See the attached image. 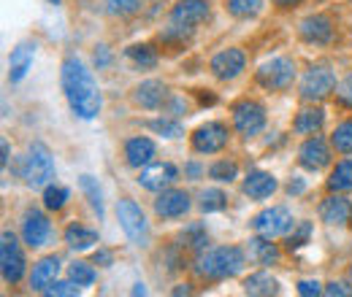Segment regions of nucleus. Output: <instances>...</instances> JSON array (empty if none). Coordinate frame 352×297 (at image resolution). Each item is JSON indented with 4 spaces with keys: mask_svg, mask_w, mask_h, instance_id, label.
<instances>
[{
    "mask_svg": "<svg viewBox=\"0 0 352 297\" xmlns=\"http://www.w3.org/2000/svg\"><path fill=\"white\" fill-rule=\"evenodd\" d=\"M60 82H63V92H65L71 111L82 119H95L100 111V92H98L92 73L85 68V62L79 57H68L63 62Z\"/></svg>",
    "mask_w": 352,
    "mask_h": 297,
    "instance_id": "f257e3e1",
    "label": "nucleus"
},
{
    "mask_svg": "<svg viewBox=\"0 0 352 297\" xmlns=\"http://www.w3.org/2000/svg\"><path fill=\"white\" fill-rule=\"evenodd\" d=\"M244 268V252L239 246H217V249H204L201 254L195 257V276L206 278V281H222L230 278L236 273H241Z\"/></svg>",
    "mask_w": 352,
    "mask_h": 297,
    "instance_id": "f03ea898",
    "label": "nucleus"
},
{
    "mask_svg": "<svg viewBox=\"0 0 352 297\" xmlns=\"http://www.w3.org/2000/svg\"><path fill=\"white\" fill-rule=\"evenodd\" d=\"M22 178L33 189L46 187L54 178V160H52V152L46 149V143H41V141L30 143L28 157L22 160Z\"/></svg>",
    "mask_w": 352,
    "mask_h": 297,
    "instance_id": "7ed1b4c3",
    "label": "nucleus"
},
{
    "mask_svg": "<svg viewBox=\"0 0 352 297\" xmlns=\"http://www.w3.org/2000/svg\"><path fill=\"white\" fill-rule=\"evenodd\" d=\"M25 254H22V246L16 241V235L11 230L3 233L0 238V270H3V281L6 284H19L22 276H25Z\"/></svg>",
    "mask_w": 352,
    "mask_h": 297,
    "instance_id": "20e7f679",
    "label": "nucleus"
},
{
    "mask_svg": "<svg viewBox=\"0 0 352 297\" xmlns=\"http://www.w3.org/2000/svg\"><path fill=\"white\" fill-rule=\"evenodd\" d=\"M296 82V65L290 57H274L258 68V84L276 92V89H287Z\"/></svg>",
    "mask_w": 352,
    "mask_h": 297,
    "instance_id": "39448f33",
    "label": "nucleus"
},
{
    "mask_svg": "<svg viewBox=\"0 0 352 297\" xmlns=\"http://www.w3.org/2000/svg\"><path fill=\"white\" fill-rule=\"evenodd\" d=\"M233 128L244 138L258 135L265 128V108L258 100H239L233 106Z\"/></svg>",
    "mask_w": 352,
    "mask_h": 297,
    "instance_id": "423d86ee",
    "label": "nucleus"
},
{
    "mask_svg": "<svg viewBox=\"0 0 352 297\" xmlns=\"http://www.w3.org/2000/svg\"><path fill=\"white\" fill-rule=\"evenodd\" d=\"M117 219H120V227L125 230V235L131 238L133 243L146 246V241H149V227H146L144 211H141L133 200H120V203H117Z\"/></svg>",
    "mask_w": 352,
    "mask_h": 297,
    "instance_id": "0eeeda50",
    "label": "nucleus"
},
{
    "mask_svg": "<svg viewBox=\"0 0 352 297\" xmlns=\"http://www.w3.org/2000/svg\"><path fill=\"white\" fill-rule=\"evenodd\" d=\"M293 224H296V222H293V213L287 211V209H282V206L265 209V211L258 213L255 222H252L255 233L263 235V238H271V241L279 238V235H287Z\"/></svg>",
    "mask_w": 352,
    "mask_h": 297,
    "instance_id": "6e6552de",
    "label": "nucleus"
},
{
    "mask_svg": "<svg viewBox=\"0 0 352 297\" xmlns=\"http://www.w3.org/2000/svg\"><path fill=\"white\" fill-rule=\"evenodd\" d=\"M336 86V76L328 65H314L307 71V76L301 79V97L314 103V100H325Z\"/></svg>",
    "mask_w": 352,
    "mask_h": 297,
    "instance_id": "1a4fd4ad",
    "label": "nucleus"
},
{
    "mask_svg": "<svg viewBox=\"0 0 352 297\" xmlns=\"http://www.w3.org/2000/svg\"><path fill=\"white\" fill-rule=\"evenodd\" d=\"M228 143V128L222 122H206L192 132V149L201 154H217Z\"/></svg>",
    "mask_w": 352,
    "mask_h": 297,
    "instance_id": "9d476101",
    "label": "nucleus"
},
{
    "mask_svg": "<svg viewBox=\"0 0 352 297\" xmlns=\"http://www.w3.org/2000/svg\"><path fill=\"white\" fill-rule=\"evenodd\" d=\"M49 235H52V224H49L46 213L38 209H28L22 216V241L30 249H38L49 241Z\"/></svg>",
    "mask_w": 352,
    "mask_h": 297,
    "instance_id": "9b49d317",
    "label": "nucleus"
},
{
    "mask_svg": "<svg viewBox=\"0 0 352 297\" xmlns=\"http://www.w3.org/2000/svg\"><path fill=\"white\" fill-rule=\"evenodd\" d=\"M179 178V170L171 163H155V165H144V170L138 173V184L149 192H163L168 189Z\"/></svg>",
    "mask_w": 352,
    "mask_h": 297,
    "instance_id": "f8f14e48",
    "label": "nucleus"
},
{
    "mask_svg": "<svg viewBox=\"0 0 352 297\" xmlns=\"http://www.w3.org/2000/svg\"><path fill=\"white\" fill-rule=\"evenodd\" d=\"M244 65H247V57H244L241 49H222L220 54H214L212 62H209L212 73H214L217 79H222V82L236 79V76L244 71Z\"/></svg>",
    "mask_w": 352,
    "mask_h": 297,
    "instance_id": "ddd939ff",
    "label": "nucleus"
},
{
    "mask_svg": "<svg viewBox=\"0 0 352 297\" xmlns=\"http://www.w3.org/2000/svg\"><path fill=\"white\" fill-rule=\"evenodd\" d=\"M298 163H301V168H307V170L328 168V165H331V149H328L325 138L314 135V138L304 141V146L298 149Z\"/></svg>",
    "mask_w": 352,
    "mask_h": 297,
    "instance_id": "4468645a",
    "label": "nucleus"
},
{
    "mask_svg": "<svg viewBox=\"0 0 352 297\" xmlns=\"http://www.w3.org/2000/svg\"><path fill=\"white\" fill-rule=\"evenodd\" d=\"M298 33H301V38L307 43L325 46V43L333 41V22H331V16H325V14H311V16H307V19L301 22Z\"/></svg>",
    "mask_w": 352,
    "mask_h": 297,
    "instance_id": "2eb2a0df",
    "label": "nucleus"
},
{
    "mask_svg": "<svg viewBox=\"0 0 352 297\" xmlns=\"http://www.w3.org/2000/svg\"><path fill=\"white\" fill-rule=\"evenodd\" d=\"M209 19V3L206 0H179L171 8V22L184 27H198Z\"/></svg>",
    "mask_w": 352,
    "mask_h": 297,
    "instance_id": "dca6fc26",
    "label": "nucleus"
},
{
    "mask_svg": "<svg viewBox=\"0 0 352 297\" xmlns=\"http://www.w3.org/2000/svg\"><path fill=\"white\" fill-rule=\"evenodd\" d=\"M190 211V195L184 189H163L155 200V213L163 219H179Z\"/></svg>",
    "mask_w": 352,
    "mask_h": 297,
    "instance_id": "f3484780",
    "label": "nucleus"
},
{
    "mask_svg": "<svg viewBox=\"0 0 352 297\" xmlns=\"http://www.w3.org/2000/svg\"><path fill=\"white\" fill-rule=\"evenodd\" d=\"M320 219L331 227H347L352 222V203L342 195H331L320 203Z\"/></svg>",
    "mask_w": 352,
    "mask_h": 297,
    "instance_id": "a211bd4d",
    "label": "nucleus"
},
{
    "mask_svg": "<svg viewBox=\"0 0 352 297\" xmlns=\"http://www.w3.org/2000/svg\"><path fill=\"white\" fill-rule=\"evenodd\" d=\"M133 100L141 108H160L168 100V89H166L163 82H157V79H146V82H141V84L133 89Z\"/></svg>",
    "mask_w": 352,
    "mask_h": 297,
    "instance_id": "6ab92c4d",
    "label": "nucleus"
},
{
    "mask_svg": "<svg viewBox=\"0 0 352 297\" xmlns=\"http://www.w3.org/2000/svg\"><path fill=\"white\" fill-rule=\"evenodd\" d=\"M33 51H36V46L33 43H19L14 51H11V57H8V79L14 82V84H19L25 76H28V71H30V65H33Z\"/></svg>",
    "mask_w": 352,
    "mask_h": 297,
    "instance_id": "aec40b11",
    "label": "nucleus"
},
{
    "mask_svg": "<svg viewBox=\"0 0 352 297\" xmlns=\"http://www.w3.org/2000/svg\"><path fill=\"white\" fill-rule=\"evenodd\" d=\"M276 192V178L265 170H252L247 178H244V195L252 198V200H265Z\"/></svg>",
    "mask_w": 352,
    "mask_h": 297,
    "instance_id": "412c9836",
    "label": "nucleus"
},
{
    "mask_svg": "<svg viewBox=\"0 0 352 297\" xmlns=\"http://www.w3.org/2000/svg\"><path fill=\"white\" fill-rule=\"evenodd\" d=\"M152 157H155V143H152L149 138L138 135V138H131V141L125 143V160H128L131 168H144V165H149Z\"/></svg>",
    "mask_w": 352,
    "mask_h": 297,
    "instance_id": "4be33fe9",
    "label": "nucleus"
},
{
    "mask_svg": "<svg viewBox=\"0 0 352 297\" xmlns=\"http://www.w3.org/2000/svg\"><path fill=\"white\" fill-rule=\"evenodd\" d=\"M57 273H60V259H57V257H44L41 262H36V265H33L30 287H33L36 292H44L46 287L57 278Z\"/></svg>",
    "mask_w": 352,
    "mask_h": 297,
    "instance_id": "5701e85b",
    "label": "nucleus"
},
{
    "mask_svg": "<svg viewBox=\"0 0 352 297\" xmlns=\"http://www.w3.org/2000/svg\"><path fill=\"white\" fill-rule=\"evenodd\" d=\"M65 243L71 246V249H76V252H85V249H92L95 243H98V233L95 230H89L85 224H71L68 230H65Z\"/></svg>",
    "mask_w": 352,
    "mask_h": 297,
    "instance_id": "b1692460",
    "label": "nucleus"
},
{
    "mask_svg": "<svg viewBox=\"0 0 352 297\" xmlns=\"http://www.w3.org/2000/svg\"><path fill=\"white\" fill-rule=\"evenodd\" d=\"M322 125H325V111H322V108H304V111L296 117L293 130H296L298 135H314V132H320Z\"/></svg>",
    "mask_w": 352,
    "mask_h": 297,
    "instance_id": "393cba45",
    "label": "nucleus"
},
{
    "mask_svg": "<svg viewBox=\"0 0 352 297\" xmlns=\"http://www.w3.org/2000/svg\"><path fill=\"white\" fill-rule=\"evenodd\" d=\"M244 292L255 297H268V295H279V281L271 278L268 273H252L247 281H244Z\"/></svg>",
    "mask_w": 352,
    "mask_h": 297,
    "instance_id": "a878e982",
    "label": "nucleus"
},
{
    "mask_svg": "<svg viewBox=\"0 0 352 297\" xmlns=\"http://www.w3.org/2000/svg\"><path fill=\"white\" fill-rule=\"evenodd\" d=\"M250 257L255 262H261V265H274L279 259V249H276V243H271V238L261 235V238L250 241Z\"/></svg>",
    "mask_w": 352,
    "mask_h": 297,
    "instance_id": "bb28decb",
    "label": "nucleus"
},
{
    "mask_svg": "<svg viewBox=\"0 0 352 297\" xmlns=\"http://www.w3.org/2000/svg\"><path fill=\"white\" fill-rule=\"evenodd\" d=\"M125 57L135 68H155L157 65V51L149 43H133V46L125 49Z\"/></svg>",
    "mask_w": 352,
    "mask_h": 297,
    "instance_id": "cd10ccee",
    "label": "nucleus"
},
{
    "mask_svg": "<svg viewBox=\"0 0 352 297\" xmlns=\"http://www.w3.org/2000/svg\"><path fill=\"white\" fill-rule=\"evenodd\" d=\"M328 189L331 192H347V189H352V157L342 160L333 168L331 178H328Z\"/></svg>",
    "mask_w": 352,
    "mask_h": 297,
    "instance_id": "c85d7f7f",
    "label": "nucleus"
},
{
    "mask_svg": "<svg viewBox=\"0 0 352 297\" xmlns=\"http://www.w3.org/2000/svg\"><path fill=\"white\" fill-rule=\"evenodd\" d=\"M228 11L236 19H252L263 11V0H228Z\"/></svg>",
    "mask_w": 352,
    "mask_h": 297,
    "instance_id": "c756f323",
    "label": "nucleus"
},
{
    "mask_svg": "<svg viewBox=\"0 0 352 297\" xmlns=\"http://www.w3.org/2000/svg\"><path fill=\"white\" fill-rule=\"evenodd\" d=\"M192 30L195 27H184V25H176V22H171L163 33H160V41L166 43V46H184V43L190 41V36H192Z\"/></svg>",
    "mask_w": 352,
    "mask_h": 297,
    "instance_id": "7c9ffc66",
    "label": "nucleus"
},
{
    "mask_svg": "<svg viewBox=\"0 0 352 297\" xmlns=\"http://www.w3.org/2000/svg\"><path fill=\"white\" fill-rule=\"evenodd\" d=\"M79 187H82V192L87 195L89 206L98 211V219H103V195H100L98 181H95L92 176H82V178H79Z\"/></svg>",
    "mask_w": 352,
    "mask_h": 297,
    "instance_id": "2f4dec72",
    "label": "nucleus"
},
{
    "mask_svg": "<svg viewBox=\"0 0 352 297\" xmlns=\"http://www.w3.org/2000/svg\"><path fill=\"white\" fill-rule=\"evenodd\" d=\"M309 238H311V222H296V224L290 227L285 243H287L290 252H298L304 243H309Z\"/></svg>",
    "mask_w": 352,
    "mask_h": 297,
    "instance_id": "473e14b6",
    "label": "nucleus"
},
{
    "mask_svg": "<svg viewBox=\"0 0 352 297\" xmlns=\"http://www.w3.org/2000/svg\"><path fill=\"white\" fill-rule=\"evenodd\" d=\"M182 241H184V243H187V249H192L195 254H201V252L206 249V243H209L206 230H204L201 224H190V227L182 233Z\"/></svg>",
    "mask_w": 352,
    "mask_h": 297,
    "instance_id": "72a5a7b5",
    "label": "nucleus"
},
{
    "mask_svg": "<svg viewBox=\"0 0 352 297\" xmlns=\"http://www.w3.org/2000/svg\"><path fill=\"white\" fill-rule=\"evenodd\" d=\"M225 206H228V195L222 189H204L201 192V211L204 213L222 211Z\"/></svg>",
    "mask_w": 352,
    "mask_h": 297,
    "instance_id": "f704fd0d",
    "label": "nucleus"
},
{
    "mask_svg": "<svg viewBox=\"0 0 352 297\" xmlns=\"http://www.w3.org/2000/svg\"><path fill=\"white\" fill-rule=\"evenodd\" d=\"M68 189L65 187H60V184H46L44 189V206L49 211H60L63 206H65V200H68Z\"/></svg>",
    "mask_w": 352,
    "mask_h": 297,
    "instance_id": "c9c22d12",
    "label": "nucleus"
},
{
    "mask_svg": "<svg viewBox=\"0 0 352 297\" xmlns=\"http://www.w3.org/2000/svg\"><path fill=\"white\" fill-rule=\"evenodd\" d=\"M331 146H333L336 152H352V119L342 122L339 128L333 130V135H331Z\"/></svg>",
    "mask_w": 352,
    "mask_h": 297,
    "instance_id": "e433bc0d",
    "label": "nucleus"
},
{
    "mask_svg": "<svg viewBox=\"0 0 352 297\" xmlns=\"http://www.w3.org/2000/svg\"><path fill=\"white\" fill-rule=\"evenodd\" d=\"M209 176L214 181H222V184H230L236 176H239V165L233 160H217L212 168H209Z\"/></svg>",
    "mask_w": 352,
    "mask_h": 297,
    "instance_id": "4c0bfd02",
    "label": "nucleus"
},
{
    "mask_svg": "<svg viewBox=\"0 0 352 297\" xmlns=\"http://www.w3.org/2000/svg\"><path fill=\"white\" fill-rule=\"evenodd\" d=\"M68 276H71V278H74L79 287H89V284L95 281V268H92L89 262H82V259H76V262L71 265Z\"/></svg>",
    "mask_w": 352,
    "mask_h": 297,
    "instance_id": "58836bf2",
    "label": "nucleus"
},
{
    "mask_svg": "<svg viewBox=\"0 0 352 297\" xmlns=\"http://www.w3.org/2000/svg\"><path fill=\"white\" fill-rule=\"evenodd\" d=\"M144 0H106V11L114 16H131L141 8Z\"/></svg>",
    "mask_w": 352,
    "mask_h": 297,
    "instance_id": "ea45409f",
    "label": "nucleus"
},
{
    "mask_svg": "<svg viewBox=\"0 0 352 297\" xmlns=\"http://www.w3.org/2000/svg\"><path fill=\"white\" fill-rule=\"evenodd\" d=\"M44 295L49 297H74L79 295V284L71 278V281H52L44 289Z\"/></svg>",
    "mask_w": 352,
    "mask_h": 297,
    "instance_id": "a19ab883",
    "label": "nucleus"
},
{
    "mask_svg": "<svg viewBox=\"0 0 352 297\" xmlns=\"http://www.w3.org/2000/svg\"><path fill=\"white\" fill-rule=\"evenodd\" d=\"M149 130L163 135V138H179L182 135V125L176 119H155V122H149Z\"/></svg>",
    "mask_w": 352,
    "mask_h": 297,
    "instance_id": "79ce46f5",
    "label": "nucleus"
},
{
    "mask_svg": "<svg viewBox=\"0 0 352 297\" xmlns=\"http://www.w3.org/2000/svg\"><path fill=\"white\" fill-rule=\"evenodd\" d=\"M336 100H339L344 108H352V73H347L344 82L336 86Z\"/></svg>",
    "mask_w": 352,
    "mask_h": 297,
    "instance_id": "37998d69",
    "label": "nucleus"
},
{
    "mask_svg": "<svg viewBox=\"0 0 352 297\" xmlns=\"http://www.w3.org/2000/svg\"><path fill=\"white\" fill-rule=\"evenodd\" d=\"M92 60H95V68H106V65H111V51H109V46H98L95 54H92Z\"/></svg>",
    "mask_w": 352,
    "mask_h": 297,
    "instance_id": "c03bdc74",
    "label": "nucleus"
},
{
    "mask_svg": "<svg viewBox=\"0 0 352 297\" xmlns=\"http://www.w3.org/2000/svg\"><path fill=\"white\" fill-rule=\"evenodd\" d=\"M322 295H331V297H350L352 289L347 284H339V281H333V284H328L325 289H322Z\"/></svg>",
    "mask_w": 352,
    "mask_h": 297,
    "instance_id": "a18cd8bd",
    "label": "nucleus"
},
{
    "mask_svg": "<svg viewBox=\"0 0 352 297\" xmlns=\"http://www.w3.org/2000/svg\"><path fill=\"white\" fill-rule=\"evenodd\" d=\"M298 295L317 297V295H322V287H320L317 281H298Z\"/></svg>",
    "mask_w": 352,
    "mask_h": 297,
    "instance_id": "49530a36",
    "label": "nucleus"
},
{
    "mask_svg": "<svg viewBox=\"0 0 352 297\" xmlns=\"http://www.w3.org/2000/svg\"><path fill=\"white\" fill-rule=\"evenodd\" d=\"M168 103V111L174 114V117H182V114H187V103L182 100V97H171V100H166Z\"/></svg>",
    "mask_w": 352,
    "mask_h": 297,
    "instance_id": "de8ad7c7",
    "label": "nucleus"
},
{
    "mask_svg": "<svg viewBox=\"0 0 352 297\" xmlns=\"http://www.w3.org/2000/svg\"><path fill=\"white\" fill-rule=\"evenodd\" d=\"M304 189H307V184H304V178H293V181L287 184V192H290V195H301Z\"/></svg>",
    "mask_w": 352,
    "mask_h": 297,
    "instance_id": "09e8293b",
    "label": "nucleus"
},
{
    "mask_svg": "<svg viewBox=\"0 0 352 297\" xmlns=\"http://www.w3.org/2000/svg\"><path fill=\"white\" fill-rule=\"evenodd\" d=\"M92 259H95V265H111V259H114V257H111V252H103V249H98Z\"/></svg>",
    "mask_w": 352,
    "mask_h": 297,
    "instance_id": "8fccbe9b",
    "label": "nucleus"
},
{
    "mask_svg": "<svg viewBox=\"0 0 352 297\" xmlns=\"http://www.w3.org/2000/svg\"><path fill=\"white\" fill-rule=\"evenodd\" d=\"M184 170H187V176H190V178H198V176L204 173V168H201V165H195V163H190Z\"/></svg>",
    "mask_w": 352,
    "mask_h": 297,
    "instance_id": "3c124183",
    "label": "nucleus"
},
{
    "mask_svg": "<svg viewBox=\"0 0 352 297\" xmlns=\"http://www.w3.org/2000/svg\"><path fill=\"white\" fill-rule=\"evenodd\" d=\"M0 149H3V157H0V165H3V168H8V154H11V152H8V141H3V146H0Z\"/></svg>",
    "mask_w": 352,
    "mask_h": 297,
    "instance_id": "603ef678",
    "label": "nucleus"
},
{
    "mask_svg": "<svg viewBox=\"0 0 352 297\" xmlns=\"http://www.w3.org/2000/svg\"><path fill=\"white\" fill-rule=\"evenodd\" d=\"M279 8H290V5H296V3H301V0H274Z\"/></svg>",
    "mask_w": 352,
    "mask_h": 297,
    "instance_id": "864d4df0",
    "label": "nucleus"
},
{
    "mask_svg": "<svg viewBox=\"0 0 352 297\" xmlns=\"http://www.w3.org/2000/svg\"><path fill=\"white\" fill-rule=\"evenodd\" d=\"M174 295H190V287H187V284H184V287H176Z\"/></svg>",
    "mask_w": 352,
    "mask_h": 297,
    "instance_id": "5fc2aeb1",
    "label": "nucleus"
},
{
    "mask_svg": "<svg viewBox=\"0 0 352 297\" xmlns=\"http://www.w3.org/2000/svg\"><path fill=\"white\" fill-rule=\"evenodd\" d=\"M133 295H146V289H144V284H135V287H133Z\"/></svg>",
    "mask_w": 352,
    "mask_h": 297,
    "instance_id": "6e6d98bb",
    "label": "nucleus"
},
{
    "mask_svg": "<svg viewBox=\"0 0 352 297\" xmlns=\"http://www.w3.org/2000/svg\"><path fill=\"white\" fill-rule=\"evenodd\" d=\"M49 3H54V5H60V0H49Z\"/></svg>",
    "mask_w": 352,
    "mask_h": 297,
    "instance_id": "4d7b16f0",
    "label": "nucleus"
},
{
    "mask_svg": "<svg viewBox=\"0 0 352 297\" xmlns=\"http://www.w3.org/2000/svg\"><path fill=\"white\" fill-rule=\"evenodd\" d=\"M350 278H352V268H350Z\"/></svg>",
    "mask_w": 352,
    "mask_h": 297,
    "instance_id": "13d9d810",
    "label": "nucleus"
}]
</instances>
